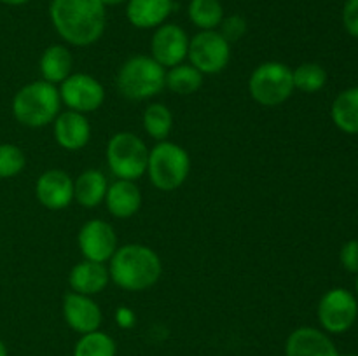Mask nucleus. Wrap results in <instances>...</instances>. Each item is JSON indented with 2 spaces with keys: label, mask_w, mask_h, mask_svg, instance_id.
<instances>
[{
  "label": "nucleus",
  "mask_w": 358,
  "mask_h": 356,
  "mask_svg": "<svg viewBox=\"0 0 358 356\" xmlns=\"http://www.w3.org/2000/svg\"><path fill=\"white\" fill-rule=\"evenodd\" d=\"M173 0H128L126 17L138 30H156L173 13Z\"/></svg>",
  "instance_id": "f3484780"
},
{
  "label": "nucleus",
  "mask_w": 358,
  "mask_h": 356,
  "mask_svg": "<svg viewBox=\"0 0 358 356\" xmlns=\"http://www.w3.org/2000/svg\"><path fill=\"white\" fill-rule=\"evenodd\" d=\"M35 195L45 209L59 212L73 201V180L66 171L48 170L37 178Z\"/></svg>",
  "instance_id": "4468645a"
},
{
  "label": "nucleus",
  "mask_w": 358,
  "mask_h": 356,
  "mask_svg": "<svg viewBox=\"0 0 358 356\" xmlns=\"http://www.w3.org/2000/svg\"><path fill=\"white\" fill-rule=\"evenodd\" d=\"M285 356H341L327 332L299 327L287 337Z\"/></svg>",
  "instance_id": "2eb2a0df"
},
{
  "label": "nucleus",
  "mask_w": 358,
  "mask_h": 356,
  "mask_svg": "<svg viewBox=\"0 0 358 356\" xmlns=\"http://www.w3.org/2000/svg\"><path fill=\"white\" fill-rule=\"evenodd\" d=\"M191 37L182 27L175 23H163L154 30L150 38V56L163 68H171L187 58Z\"/></svg>",
  "instance_id": "f8f14e48"
},
{
  "label": "nucleus",
  "mask_w": 358,
  "mask_h": 356,
  "mask_svg": "<svg viewBox=\"0 0 358 356\" xmlns=\"http://www.w3.org/2000/svg\"><path fill=\"white\" fill-rule=\"evenodd\" d=\"M142 124L150 138L164 142L173 128V114L164 103H150L143 110Z\"/></svg>",
  "instance_id": "393cba45"
},
{
  "label": "nucleus",
  "mask_w": 358,
  "mask_h": 356,
  "mask_svg": "<svg viewBox=\"0 0 358 356\" xmlns=\"http://www.w3.org/2000/svg\"><path fill=\"white\" fill-rule=\"evenodd\" d=\"M341 356H358V355H353V353H350V355H341Z\"/></svg>",
  "instance_id": "e433bc0d"
},
{
  "label": "nucleus",
  "mask_w": 358,
  "mask_h": 356,
  "mask_svg": "<svg viewBox=\"0 0 358 356\" xmlns=\"http://www.w3.org/2000/svg\"><path fill=\"white\" fill-rule=\"evenodd\" d=\"M107 267L112 281L126 292H143L156 285L163 274L159 255L138 243L117 246Z\"/></svg>",
  "instance_id": "f03ea898"
},
{
  "label": "nucleus",
  "mask_w": 358,
  "mask_h": 356,
  "mask_svg": "<svg viewBox=\"0 0 358 356\" xmlns=\"http://www.w3.org/2000/svg\"><path fill=\"white\" fill-rule=\"evenodd\" d=\"M115 84L119 93L128 100H150L166 87V68H163L152 56H131L119 68Z\"/></svg>",
  "instance_id": "20e7f679"
},
{
  "label": "nucleus",
  "mask_w": 358,
  "mask_h": 356,
  "mask_svg": "<svg viewBox=\"0 0 358 356\" xmlns=\"http://www.w3.org/2000/svg\"><path fill=\"white\" fill-rule=\"evenodd\" d=\"M355 293H357V299H358V274H357V279H355Z\"/></svg>",
  "instance_id": "c9c22d12"
},
{
  "label": "nucleus",
  "mask_w": 358,
  "mask_h": 356,
  "mask_svg": "<svg viewBox=\"0 0 358 356\" xmlns=\"http://www.w3.org/2000/svg\"><path fill=\"white\" fill-rule=\"evenodd\" d=\"M0 356H9V353H7V346L3 344V341H0Z\"/></svg>",
  "instance_id": "f704fd0d"
},
{
  "label": "nucleus",
  "mask_w": 358,
  "mask_h": 356,
  "mask_svg": "<svg viewBox=\"0 0 358 356\" xmlns=\"http://www.w3.org/2000/svg\"><path fill=\"white\" fill-rule=\"evenodd\" d=\"M343 24L348 35L358 38V0H346L343 6Z\"/></svg>",
  "instance_id": "7c9ffc66"
},
{
  "label": "nucleus",
  "mask_w": 358,
  "mask_h": 356,
  "mask_svg": "<svg viewBox=\"0 0 358 356\" xmlns=\"http://www.w3.org/2000/svg\"><path fill=\"white\" fill-rule=\"evenodd\" d=\"M63 320L77 334L84 335L90 332L100 330L101 314L100 306L93 300V297L83 293L69 292L63 297Z\"/></svg>",
  "instance_id": "ddd939ff"
},
{
  "label": "nucleus",
  "mask_w": 358,
  "mask_h": 356,
  "mask_svg": "<svg viewBox=\"0 0 358 356\" xmlns=\"http://www.w3.org/2000/svg\"><path fill=\"white\" fill-rule=\"evenodd\" d=\"M105 206L115 218H131L142 206V192L131 180H115L108 184Z\"/></svg>",
  "instance_id": "6ab92c4d"
},
{
  "label": "nucleus",
  "mask_w": 358,
  "mask_h": 356,
  "mask_svg": "<svg viewBox=\"0 0 358 356\" xmlns=\"http://www.w3.org/2000/svg\"><path fill=\"white\" fill-rule=\"evenodd\" d=\"M49 17L56 34L76 47L93 45L107 28V7L100 0H51Z\"/></svg>",
  "instance_id": "f257e3e1"
},
{
  "label": "nucleus",
  "mask_w": 358,
  "mask_h": 356,
  "mask_svg": "<svg viewBox=\"0 0 358 356\" xmlns=\"http://www.w3.org/2000/svg\"><path fill=\"white\" fill-rule=\"evenodd\" d=\"M339 262L352 274H358V239H350L339 250Z\"/></svg>",
  "instance_id": "c756f323"
},
{
  "label": "nucleus",
  "mask_w": 358,
  "mask_h": 356,
  "mask_svg": "<svg viewBox=\"0 0 358 356\" xmlns=\"http://www.w3.org/2000/svg\"><path fill=\"white\" fill-rule=\"evenodd\" d=\"M28 0H0V3H3V6H10V7H17V6H23V3H27Z\"/></svg>",
  "instance_id": "473e14b6"
},
{
  "label": "nucleus",
  "mask_w": 358,
  "mask_h": 356,
  "mask_svg": "<svg viewBox=\"0 0 358 356\" xmlns=\"http://www.w3.org/2000/svg\"><path fill=\"white\" fill-rule=\"evenodd\" d=\"M72 52L63 44H52L45 47L41 59H38V70H41L42 80L55 84V86L62 84L72 73Z\"/></svg>",
  "instance_id": "aec40b11"
},
{
  "label": "nucleus",
  "mask_w": 358,
  "mask_h": 356,
  "mask_svg": "<svg viewBox=\"0 0 358 356\" xmlns=\"http://www.w3.org/2000/svg\"><path fill=\"white\" fill-rule=\"evenodd\" d=\"M203 73L191 63H180L166 70V87L180 96H189L203 86Z\"/></svg>",
  "instance_id": "5701e85b"
},
{
  "label": "nucleus",
  "mask_w": 358,
  "mask_h": 356,
  "mask_svg": "<svg viewBox=\"0 0 358 356\" xmlns=\"http://www.w3.org/2000/svg\"><path fill=\"white\" fill-rule=\"evenodd\" d=\"M107 188L108 180L103 171L86 170L73 180V199L80 206L91 209L105 201Z\"/></svg>",
  "instance_id": "412c9836"
},
{
  "label": "nucleus",
  "mask_w": 358,
  "mask_h": 356,
  "mask_svg": "<svg viewBox=\"0 0 358 356\" xmlns=\"http://www.w3.org/2000/svg\"><path fill=\"white\" fill-rule=\"evenodd\" d=\"M331 117L339 131L358 135V86L348 87L334 98Z\"/></svg>",
  "instance_id": "4be33fe9"
},
{
  "label": "nucleus",
  "mask_w": 358,
  "mask_h": 356,
  "mask_svg": "<svg viewBox=\"0 0 358 356\" xmlns=\"http://www.w3.org/2000/svg\"><path fill=\"white\" fill-rule=\"evenodd\" d=\"M318 323L331 335H341L355 325L358 318V299L350 290L336 286L327 290L318 300Z\"/></svg>",
  "instance_id": "6e6552de"
},
{
  "label": "nucleus",
  "mask_w": 358,
  "mask_h": 356,
  "mask_svg": "<svg viewBox=\"0 0 358 356\" xmlns=\"http://www.w3.org/2000/svg\"><path fill=\"white\" fill-rule=\"evenodd\" d=\"M247 20L243 16H240V14H231V16H224L222 23H220V27L217 30L220 31V35L229 44H233V42H238L247 34Z\"/></svg>",
  "instance_id": "c85d7f7f"
},
{
  "label": "nucleus",
  "mask_w": 358,
  "mask_h": 356,
  "mask_svg": "<svg viewBox=\"0 0 358 356\" xmlns=\"http://www.w3.org/2000/svg\"><path fill=\"white\" fill-rule=\"evenodd\" d=\"M191 173V156L182 145L173 142H157L149 150L147 175L156 188L163 192L177 191Z\"/></svg>",
  "instance_id": "39448f33"
},
{
  "label": "nucleus",
  "mask_w": 358,
  "mask_h": 356,
  "mask_svg": "<svg viewBox=\"0 0 358 356\" xmlns=\"http://www.w3.org/2000/svg\"><path fill=\"white\" fill-rule=\"evenodd\" d=\"M52 133H55L56 143L62 149L76 152L90 143L91 124L84 114L66 108L65 112H59L58 117L52 122Z\"/></svg>",
  "instance_id": "dca6fc26"
},
{
  "label": "nucleus",
  "mask_w": 358,
  "mask_h": 356,
  "mask_svg": "<svg viewBox=\"0 0 358 356\" xmlns=\"http://www.w3.org/2000/svg\"><path fill=\"white\" fill-rule=\"evenodd\" d=\"M108 281H110L108 267L101 262L84 258L83 262H77L69 272V285L72 292L83 293V295H98L107 288Z\"/></svg>",
  "instance_id": "a211bd4d"
},
{
  "label": "nucleus",
  "mask_w": 358,
  "mask_h": 356,
  "mask_svg": "<svg viewBox=\"0 0 358 356\" xmlns=\"http://www.w3.org/2000/svg\"><path fill=\"white\" fill-rule=\"evenodd\" d=\"M107 164L117 180L136 181L147 173L149 147L131 131H119L107 143Z\"/></svg>",
  "instance_id": "423d86ee"
},
{
  "label": "nucleus",
  "mask_w": 358,
  "mask_h": 356,
  "mask_svg": "<svg viewBox=\"0 0 358 356\" xmlns=\"http://www.w3.org/2000/svg\"><path fill=\"white\" fill-rule=\"evenodd\" d=\"M187 58L203 75H215L229 65L231 44L219 30H199L189 42Z\"/></svg>",
  "instance_id": "1a4fd4ad"
},
{
  "label": "nucleus",
  "mask_w": 358,
  "mask_h": 356,
  "mask_svg": "<svg viewBox=\"0 0 358 356\" xmlns=\"http://www.w3.org/2000/svg\"><path fill=\"white\" fill-rule=\"evenodd\" d=\"M77 244L86 260L107 264L117 250V234L114 227L105 220H87L79 229Z\"/></svg>",
  "instance_id": "9b49d317"
},
{
  "label": "nucleus",
  "mask_w": 358,
  "mask_h": 356,
  "mask_svg": "<svg viewBox=\"0 0 358 356\" xmlns=\"http://www.w3.org/2000/svg\"><path fill=\"white\" fill-rule=\"evenodd\" d=\"M105 7H115V6H121V3H126L128 0H100Z\"/></svg>",
  "instance_id": "72a5a7b5"
},
{
  "label": "nucleus",
  "mask_w": 358,
  "mask_h": 356,
  "mask_svg": "<svg viewBox=\"0 0 358 356\" xmlns=\"http://www.w3.org/2000/svg\"><path fill=\"white\" fill-rule=\"evenodd\" d=\"M117 346L108 334L101 330L80 335L73 348V356H115Z\"/></svg>",
  "instance_id": "a878e982"
},
{
  "label": "nucleus",
  "mask_w": 358,
  "mask_h": 356,
  "mask_svg": "<svg viewBox=\"0 0 358 356\" xmlns=\"http://www.w3.org/2000/svg\"><path fill=\"white\" fill-rule=\"evenodd\" d=\"M136 316L129 307H117L115 311V323L121 328H131L135 325Z\"/></svg>",
  "instance_id": "2f4dec72"
},
{
  "label": "nucleus",
  "mask_w": 358,
  "mask_h": 356,
  "mask_svg": "<svg viewBox=\"0 0 358 356\" xmlns=\"http://www.w3.org/2000/svg\"><path fill=\"white\" fill-rule=\"evenodd\" d=\"M62 98L58 86L45 80H34L24 84L13 98V115L27 128H45L52 124L62 112Z\"/></svg>",
  "instance_id": "7ed1b4c3"
},
{
  "label": "nucleus",
  "mask_w": 358,
  "mask_h": 356,
  "mask_svg": "<svg viewBox=\"0 0 358 356\" xmlns=\"http://www.w3.org/2000/svg\"><path fill=\"white\" fill-rule=\"evenodd\" d=\"M187 16L199 30H217L224 20V7L220 0H191Z\"/></svg>",
  "instance_id": "b1692460"
},
{
  "label": "nucleus",
  "mask_w": 358,
  "mask_h": 356,
  "mask_svg": "<svg viewBox=\"0 0 358 356\" xmlns=\"http://www.w3.org/2000/svg\"><path fill=\"white\" fill-rule=\"evenodd\" d=\"M27 166L24 152L14 143H0V178H13Z\"/></svg>",
  "instance_id": "cd10ccee"
},
{
  "label": "nucleus",
  "mask_w": 358,
  "mask_h": 356,
  "mask_svg": "<svg viewBox=\"0 0 358 356\" xmlns=\"http://www.w3.org/2000/svg\"><path fill=\"white\" fill-rule=\"evenodd\" d=\"M294 87L306 94L318 93L327 84V72L322 65L313 61L301 63L299 66L292 70Z\"/></svg>",
  "instance_id": "bb28decb"
},
{
  "label": "nucleus",
  "mask_w": 358,
  "mask_h": 356,
  "mask_svg": "<svg viewBox=\"0 0 358 356\" xmlns=\"http://www.w3.org/2000/svg\"><path fill=\"white\" fill-rule=\"evenodd\" d=\"M292 68L282 61L257 65L248 79V93L262 107H278L294 93Z\"/></svg>",
  "instance_id": "0eeeda50"
},
{
  "label": "nucleus",
  "mask_w": 358,
  "mask_h": 356,
  "mask_svg": "<svg viewBox=\"0 0 358 356\" xmlns=\"http://www.w3.org/2000/svg\"><path fill=\"white\" fill-rule=\"evenodd\" d=\"M62 103L79 114L96 112L105 101V87L90 73H70L58 87Z\"/></svg>",
  "instance_id": "9d476101"
}]
</instances>
